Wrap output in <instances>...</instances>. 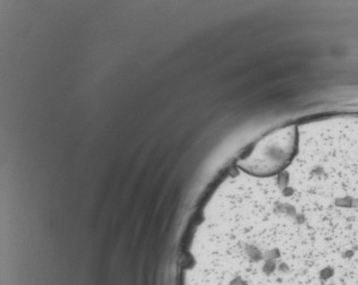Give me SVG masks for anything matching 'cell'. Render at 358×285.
I'll return each mask as SVG.
<instances>
[{
  "label": "cell",
  "instance_id": "cell-1",
  "mask_svg": "<svg viewBox=\"0 0 358 285\" xmlns=\"http://www.w3.org/2000/svg\"><path fill=\"white\" fill-rule=\"evenodd\" d=\"M296 140L297 131L294 127L272 133L257 142L246 158L239 161V169L255 177H266L277 170L278 164L292 161Z\"/></svg>",
  "mask_w": 358,
  "mask_h": 285
}]
</instances>
